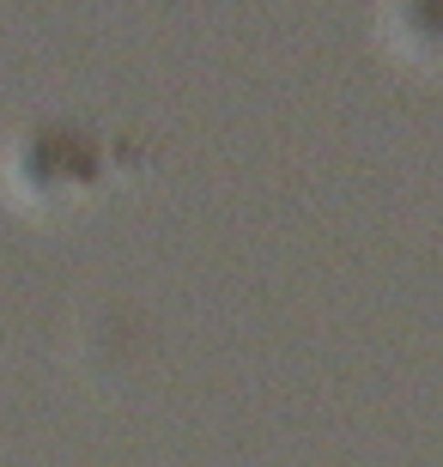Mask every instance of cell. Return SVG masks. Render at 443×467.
<instances>
[{"label":"cell","instance_id":"cell-2","mask_svg":"<svg viewBox=\"0 0 443 467\" xmlns=\"http://www.w3.org/2000/svg\"><path fill=\"white\" fill-rule=\"evenodd\" d=\"M395 55H413L426 67H443V0H389L383 13Z\"/></svg>","mask_w":443,"mask_h":467},{"label":"cell","instance_id":"cell-1","mask_svg":"<svg viewBox=\"0 0 443 467\" xmlns=\"http://www.w3.org/2000/svg\"><path fill=\"white\" fill-rule=\"evenodd\" d=\"M116 146L86 128H68V121H31L18 128V140H6V194H13L25 213H68L73 201L98 194L110 176H116Z\"/></svg>","mask_w":443,"mask_h":467}]
</instances>
